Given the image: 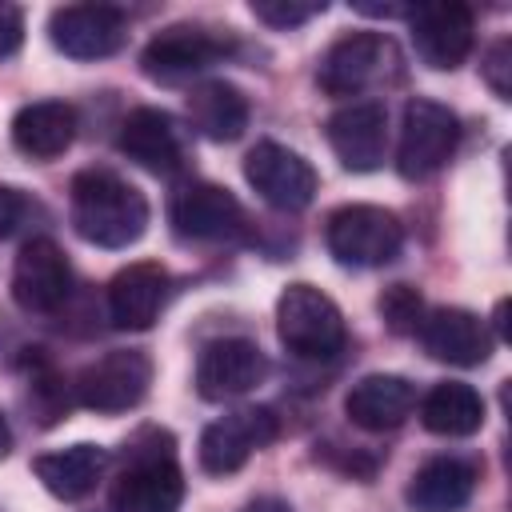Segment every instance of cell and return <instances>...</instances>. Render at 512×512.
I'll return each mask as SVG.
<instances>
[{
    "label": "cell",
    "instance_id": "obj_1",
    "mask_svg": "<svg viewBox=\"0 0 512 512\" xmlns=\"http://www.w3.org/2000/svg\"><path fill=\"white\" fill-rule=\"evenodd\" d=\"M68 216L80 240L96 248H128L148 228V200L124 176L108 168H84L72 176Z\"/></svg>",
    "mask_w": 512,
    "mask_h": 512
},
{
    "label": "cell",
    "instance_id": "obj_2",
    "mask_svg": "<svg viewBox=\"0 0 512 512\" xmlns=\"http://www.w3.org/2000/svg\"><path fill=\"white\" fill-rule=\"evenodd\" d=\"M184 500V472L176 440L164 428H140L124 444V468L112 484V512H176Z\"/></svg>",
    "mask_w": 512,
    "mask_h": 512
},
{
    "label": "cell",
    "instance_id": "obj_3",
    "mask_svg": "<svg viewBox=\"0 0 512 512\" xmlns=\"http://www.w3.org/2000/svg\"><path fill=\"white\" fill-rule=\"evenodd\" d=\"M400 68H404V56L392 36L356 28L328 44V52L320 56V68H316V84L328 96H360L376 84L396 80Z\"/></svg>",
    "mask_w": 512,
    "mask_h": 512
},
{
    "label": "cell",
    "instance_id": "obj_4",
    "mask_svg": "<svg viewBox=\"0 0 512 512\" xmlns=\"http://www.w3.org/2000/svg\"><path fill=\"white\" fill-rule=\"evenodd\" d=\"M276 332L280 344L300 360H332L344 340V312L332 296H324L312 284H288L276 300Z\"/></svg>",
    "mask_w": 512,
    "mask_h": 512
},
{
    "label": "cell",
    "instance_id": "obj_5",
    "mask_svg": "<svg viewBox=\"0 0 512 512\" xmlns=\"http://www.w3.org/2000/svg\"><path fill=\"white\" fill-rule=\"evenodd\" d=\"M328 252L348 268H380L400 256L404 224L392 208L380 204H344L324 220Z\"/></svg>",
    "mask_w": 512,
    "mask_h": 512
},
{
    "label": "cell",
    "instance_id": "obj_6",
    "mask_svg": "<svg viewBox=\"0 0 512 512\" xmlns=\"http://www.w3.org/2000/svg\"><path fill=\"white\" fill-rule=\"evenodd\" d=\"M460 144V120L452 108L436 100H408L400 120V144H396V172L404 180H424L440 172Z\"/></svg>",
    "mask_w": 512,
    "mask_h": 512
},
{
    "label": "cell",
    "instance_id": "obj_7",
    "mask_svg": "<svg viewBox=\"0 0 512 512\" xmlns=\"http://www.w3.org/2000/svg\"><path fill=\"white\" fill-rule=\"evenodd\" d=\"M168 220L180 240H200V244H232L248 236V216L240 200L208 180H188L172 192Z\"/></svg>",
    "mask_w": 512,
    "mask_h": 512
},
{
    "label": "cell",
    "instance_id": "obj_8",
    "mask_svg": "<svg viewBox=\"0 0 512 512\" xmlns=\"http://www.w3.org/2000/svg\"><path fill=\"white\" fill-rule=\"evenodd\" d=\"M148 384H152L148 352H140V348H112V352H104L100 360H92L76 376L72 392H76L80 408L112 416V412L136 408L148 396Z\"/></svg>",
    "mask_w": 512,
    "mask_h": 512
},
{
    "label": "cell",
    "instance_id": "obj_9",
    "mask_svg": "<svg viewBox=\"0 0 512 512\" xmlns=\"http://www.w3.org/2000/svg\"><path fill=\"white\" fill-rule=\"evenodd\" d=\"M228 52H232L228 36H216L200 24H172L144 44L140 68L156 84H184V80L208 72L212 64H220Z\"/></svg>",
    "mask_w": 512,
    "mask_h": 512
},
{
    "label": "cell",
    "instance_id": "obj_10",
    "mask_svg": "<svg viewBox=\"0 0 512 512\" xmlns=\"http://www.w3.org/2000/svg\"><path fill=\"white\" fill-rule=\"evenodd\" d=\"M244 180L256 188V196L264 204H272L280 212L308 208L312 196H316V188H320L316 168L300 152H292V148H284L276 140H260L244 156Z\"/></svg>",
    "mask_w": 512,
    "mask_h": 512
},
{
    "label": "cell",
    "instance_id": "obj_11",
    "mask_svg": "<svg viewBox=\"0 0 512 512\" xmlns=\"http://www.w3.org/2000/svg\"><path fill=\"white\" fill-rule=\"evenodd\" d=\"M276 436L280 420L272 408H236L200 432V468L208 476H232L248 464L252 452L268 448Z\"/></svg>",
    "mask_w": 512,
    "mask_h": 512
},
{
    "label": "cell",
    "instance_id": "obj_12",
    "mask_svg": "<svg viewBox=\"0 0 512 512\" xmlns=\"http://www.w3.org/2000/svg\"><path fill=\"white\" fill-rule=\"evenodd\" d=\"M48 40L72 60H104L124 48L128 20L112 4H64L48 16Z\"/></svg>",
    "mask_w": 512,
    "mask_h": 512
},
{
    "label": "cell",
    "instance_id": "obj_13",
    "mask_svg": "<svg viewBox=\"0 0 512 512\" xmlns=\"http://www.w3.org/2000/svg\"><path fill=\"white\" fill-rule=\"evenodd\" d=\"M408 16V32L416 44V56L436 68V72H452L468 60L472 52V8L456 4V0H440V4H416L404 12Z\"/></svg>",
    "mask_w": 512,
    "mask_h": 512
},
{
    "label": "cell",
    "instance_id": "obj_14",
    "mask_svg": "<svg viewBox=\"0 0 512 512\" xmlns=\"http://www.w3.org/2000/svg\"><path fill=\"white\" fill-rule=\"evenodd\" d=\"M68 292H72L68 256L60 252L56 240L32 236V240L20 248L16 268H12V300H16L24 312L48 316V312L64 308Z\"/></svg>",
    "mask_w": 512,
    "mask_h": 512
},
{
    "label": "cell",
    "instance_id": "obj_15",
    "mask_svg": "<svg viewBox=\"0 0 512 512\" xmlns=\"http://www.w3.org/2000/svg\"><path fill=\"white\" fill-rule=\"evenodd\" d=\"M324 136L348 172H376L388 152V112L376 100L344 104L328 116Z\"/></svg>",
    "mask_w": 512,
    "mask_h": 512
},
{
    "label": "cell",
    "instance_id": "obj_16",
    "mask_svg": "<svg viewBox=\"0 0 512 512\" xmlns=\"http://www.w3.org/2000/svg\"><path fill=\"white\" fill-rule=\"evenodd\" d=\"M268 376V360L260 352V344L244 340V336H224L200 348L196 360V392L204 400H232L252 392L260 380Z\"/></svg>",
    "mask_w": 512,
    "mask_h": 512
},
{
    "label": "cell",
    "instance_id": "obj_17",
    "mask_svg": "<svg viewBox=\"0 0 512 512\" xmlns=\"http://www.w3.org/2000/svg\"><path fill=\"white\" fill-rule=\"evenodd\" d=\"M116 148L152 176H172L184 168V132L164 108H132L116 132Z\"/></svg>",
    "mask_w": 512,
    "mask_h": 512
},
{
    "label": "cell",
    "instance_id": "obj_18",
    "mask_svg": "<svg viewBox=\"0 0 512 512\" xmlns=\"http://www.w3.org/2000/svg\"><path fill=\"white\" fill-rule=\"evenodd\" d=\"M416 332L432 360H444L456 368H476L492 356V332L468 308H432L424 312Z\"/></svg>",
    "mask_w": 512,
    "mask_h": 512
},
{
    "label": "cell",
    "instance_id": "obj_19",
    "mask_svg": "<svg viewBox=\"0 0 512 512\" xmlns=\"http://www.w3.org/2000/svg\"><path fill=\"white\" fill-rule=\"evenodd\" d=\"M168 300V272L156 260H136L108 280V320L124 332H144L160 320Z\"/></svg>",
    "mask_w": 512,
    "mask_h": 512
},
{
    "label": "cell",
    "instance_id": "obj_20",
    "mask_svg": "<svg viewBox=\"0 0 512 512\" xmlns=\"http://www.w3.org/2000/svg\"><path fill=\"white\" fill-rule=\"evenodd\" d=\"M416 408V388L404 376L392 372H372L364 380H356L344 396V412L356 428L364 432H388L400 428Z\"/></svg>",
    "mask_w": 512,
    "mask_h": 512
},
{
    "label": "cell",
    "instance_id": "obj_21",
    "mask_svg": "<svg viewBox=\"0 0 512 512\" xmlns=\"http://www.w3.org/2000/svg\"><path fill=\"white\" fill-rule=\"evenodd\" d=\"M480 468L464 456H436L420 464L408 480V508L412 512H460L476 492Z\"/></svg>",
    "mask_w": 512,
    "mask_h": 512
},
{
    "label": "cell",
    "instance_id": "obj_22",
    "mask_svg": "<svg viewBox=\"0 0 512 512\" xmlns=\"http://www.w3.org/2000/svg\"><path fill=\"white\" fill-rule=\"evenodd\" d=\"M76 140V108L64 100H32L12 116V144L32 160H56Z\"/></svg>",
    "mask_w": 512,
    "mask_h": 512
},
{
    "label": "cell",
    "instance_id": "obj_23",
    "mask_svg": "<svg viewBox=\"0 0 512 512\" xmlns=\"http://www.w3.org/2000/svg\"><path fill=\"white\" fill-rule=\"evenodd\" d=\"M248 116H252L248 96L228 80H204L188 92V124L204 140H216V144L240 140L248 128Z\"/></svg>",
    "mask_w": 512,
    "mask_h": 512
},
{
    "label": "cell",
    "instance_id": "obj_24",
    "mask_svg": "<svg viewBox=\"0 0 512 512\" xmlns=\"http://www.w3.org/2000/svg\"><path fill=\"white\" fill-rule=\"evenodd\" d=\"M36 480L56 496V500H84L108 472V452L100 444H72L56 448L32 460Z\"/></svg>",
    "mask_w": 512,
    "mask_h": 512
},
{
    "label": "cell",
    "instance_id": "obj_25",
    "mask_svg": "<svg viewBox=\"0 0 512 512\" xmlns=\"http://www.w3.org/2000/svg\"><path fill=\"white\" fill-rule=\"evenodd\" d=\"M420 424L436 436H472L484 428V400L472 384L440 380L420 400Z\"/></svg>",
    "mask_w": 512,
    "mask_h": 512
},
{
    "label": "cell",
    "instance_id": "obj_26",
    "mask_svg": "<svg viewBox=\"0 0 512 512\" xmlns=\"http://www.w3.org/2000/svg\"><path fill=\"white\" fill-rule=\"evenodd\" d=\"M376 308H380L384 324H388L396 336L416 332L420 320H424V300H420V292H416L412 284H392V288H384L380 300H376Z\"/></svg>",
    "mask_w": 512,
    "mask_h": 512
},
{
    "label": "cell",
    "instance_id": "obj_27",
    "mask_svg": "<svg viewBox=\"0 0 512 512\" xmlns=\"http://www.w3.org/2000/svg\"><path fill=\"white\" fill-rule=\"evenodd\" d=\"M324 12V0L320 4H300V0H252V16L272 24V28H296L312 16Z\"/></svg>",
    "mask_w": 512,
    "mask_h": 512
},
{
    "label": "cell",
    "instance_id": "obj_28",
    "mask_svg": "<svg viewBox=\"0 0 512 512\" xmlns=\"http://www.w3.org/2000/svg\"><path fill=\"white\" fill-rule=\"evenodd\" d=\"M480 72H484L488 88H492L500 100H508V92H512V44H508V40H496V44L484 52Z\"/></svg>",
    "mask_w": 512,
    "mask_h": 512
},
{
    "label": "cell",
    "instance_id": "obj_29",
    "mask_svg": "<svg viewBox=\"0 0 512 512\" xmlns=\"http://www.w3.org/2000/svg\"><path fill=\"white\" fill-rule=\"evenodd\" d=\"M24 40V12L16 4H0V60L12 56Z\"/></svg>",
    "mask_w": 512,
    "mask_h": 512
},
{
    "label": "cell",
    "instance_id": "obj_30",
    "mask_svg": "<svg viewBox=\"0 0 512 512\" xmlns=\"http://www.w3.org/2000/svg\"><path fill=\"white\" fill-rule=\"evenodd\" d=\"M244 512H292V504L280 500V496H256V500L244 504Z\"/></svg>",
    "mask_w": 512,
    "mask_h": 512
},
{
    "label": "cell",
    "instance_id": "obj_31",
    "mask_svg": "<svg viewBox=\"0 0 512 512\" xmlns=\"http://www.w3.org/2000/svg\"><path fill=\"white\" fill-rule=\"evenodd\" d=\"M12 452V432H8V420L0 416V460Z\"/></svg>",
    "mask_w": 512,
    "mask_h": 512
}]
</instances>
